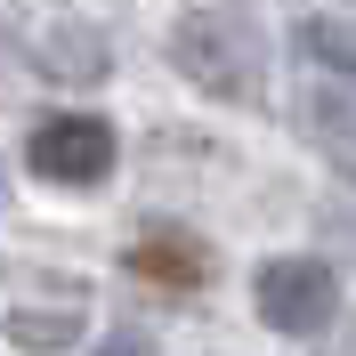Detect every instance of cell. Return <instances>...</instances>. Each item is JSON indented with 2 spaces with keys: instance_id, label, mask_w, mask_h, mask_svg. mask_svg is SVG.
Segmentation results:
<instances>
[{
  "instance_id": "1",
  "label": "cell",
  "mask_w": 356,
  "mask_h": 356,
  "mask_svg": "<svg viewBox=\"0 0 356 356\" xmlns=\"http://www.w3.org/2000/svg\"><path fill=\"white\" fill-rule=\"evenodd\" d=\"M170 65L202 89V97H235L251 106L267 89V41L243 8H195L170 24Z\"/></svg>"
},
{
  "instance_id": "2",
  "label": "cell",
  "mask_w": 356,
  "mask_h": 356,
  "mask_svg": "<svg viewBox=\"0 0 356 356\" xmlns=\"http://www.w3.org/2000/svg\"><path fill=\"white\" fill-rule=\"evenodd\" d=\"M251 300H259V316L275 332L308 340V332H324L340 316V275L324 259H267L259 275H251Z\"/></svg>"
},
{
  "instance_id": "3",
  "label": "cell",
  "mask_w": 356,
  "mask_h": 356,
  "mask_svg": "<svg viewBox=\"0 0 356 356\" xmlns=\"http://www.w3.org/2000/svg\"><path fill=\"white\" fill-rule=\"evenodd\" d=\"M24 162L49 186H97L113 170V130L97 113H49L41 130H33V146H24Z\"/></svg>"
},
{
  "instance_id": "4",
  "label": "cell",
  "mask_w": 356,
  "mask_h": 356,
  "mask_svg": "<svg viewBox=\"0 0 356 356\" xmlns=\"http://www.w3.org/2000/svg\"><path fill=\"white\" fill-rule=\"evenodd\" d=\"M130 267L146 275V284H162V291H195V284H211V251H202L195 235H178V227L138 235V243H130Z\"/></svg>"
},
{
  "instance_id": "5",
  "label": "cell",
  "mask_w": 356,
  "mask_h": 356,
  "mask_svg": "<svg viewBox=\"0 0 356 356\" xmlns=\"http://www.w3.org/2000/svg\"><path fill=\"white\" fill-rule=\"evenodd\" d=\"M33 65L57 73V81H97L106 73V33L97 24H49L41 49H33Z\"/></svg>"
},
{
  "instance_id": "6",
  "label": "cell",
  "mask_w": 356,
  "mask_h": 356,
  "mask_svg": "<svg viewBox=\"0 0 356 356\" xmlns=\"http://www.w3.org/2000/svg\"><path fill=\"white\" fill-rule=\"evenodd\" d=\"M8 332H17V348H73L81 340V308H17Z\"/></svg>"
},
{
  "instance_id": "7",
  "label": "cell",
  "mask_w": 356,
  "mask_h": 356,
  "mask_svg": "<svg viewBox=\"0 0 356 356\" xmlns=\"http://www.w3.org/2000/svg\"><path fill=\"white\" fill-rule=\"evenodd\" d=\"M300 49H308L316 65H340V73H356V33H348V24H324V17H308V24H300Z\"/></svg>"
},
{
  "instance_id": "8",
  "label": "cell",
  "mask_w": 356,
  "mask_h": 356,
  "mask_svg": "<svg viewBox=\"0 0 356 356\" xmlns=\"http://www.w3.org/2000/svg\"><path fill=\"white\" fill-rule=\"evenodd\" d=\"M316 130L356 138V89H316Z\"/></svg>"
},
{
  "instance_id": "9",
  "label": "cell",
  "mask_w": 356,
  "mask_h": 356,
  "mask_svg": "<svg viewBox=\"0 0 356 356\" xmlns=\"http://www.w3.org/2000/svg\"><path fill=\"white\" fill-rule=\"evenodd\" d=\"M97 356H154V340H138V332H113Z\"/></svg>"
},
{
  "instance_id": "10",
  "label": "cell",
  "mask_w": 356,
  "mask_h": 356,
  "mask_svg": "<svg viewBox=\"0 0 356 356\" xmlns=\"http://www.w3.org/2000/svg\"><path fill=\"white\" fill-rule=\"evenodd\" d=\"M340 356H356V340H348V348H340Z\"/></svg>"
}]
</instances>
